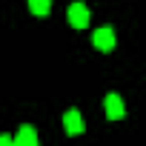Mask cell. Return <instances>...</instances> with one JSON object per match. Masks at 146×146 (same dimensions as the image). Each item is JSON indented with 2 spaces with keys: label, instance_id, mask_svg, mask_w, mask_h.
I'll return each mask as SVG.
<instances>
[{
  "label": "cell",
  "instance_id": "8992f818",
  "mask_svg": "<svg viewBox=\"0 0 146 146\" xmlns=\"http://www.w3.org/2000/svg\"><path fill=\"white\" fill-rule=\"evenodd\" d=\"M29 9H32V15L46 17V15H49V9H52V3H49V0H29Z\"/></svg>",
  "mask_w": 146,
  "mask_h": 146
},
{
  "label": "cell",
  "instance_id": "52a82bcc",
  "mask_svg": "<svg viewBox=\"0 0 146 146\" xmlns=\"http://www.w3.org/2000/svg\"><path fill=\"white\" fill-rule=\"evenodd\" d=\"M0 143H12V140H9V135H0Z\"/></svg>",
  "mask_w": 146,
  "mask_h": 146
},
{
  "label": "cell",
  "instance_id": "5b68a950",
  "mask_svg": "<svg viewBox=\"0 0 146 146\" xmlns=\"http://www.w3.org/2000/svg\"><path fill=\"white\" fill-rule=\"evenodd\" d=\"M15 143H17V146H35V143H37V132H35L32 126H23V129L15 135Z\"/></svg>",
  "mask_w": 146,
  "mask_h": 146
},
{
  "label": "cell",
  "instance_id": "7a4b0ae2",
  "mask_svg": "<svg viewBox=\"0 0 146 146\" xmlns=\"http://www.w3.org/2000/svg\"><path fill=\"white\" fill-rule=\"evenodd\" d=\"M63 126H66L69 135H80V132H83V117H80V112H78V109H69V112L63 115Z\"/></svg>",
  "mask_w": 146,
  "mask_h": 146
},
{
  "label": "cell",
  "instance_id": "3957f363",
  "mask_svg": "<svg viewBox=\"0 0 146 146\" xmlns=\"http://www.w3.org/2000/svg\"><path fill=\"white\" fill-rule=\"evenodd\" d=\"M95 46H98L100 52H109V49H115V32H112L109 26L98 29V32H95Z\"/></svg>",
  "mask_w": 146,
  "mask_h": 146
},
{
  "label": "cell",
  "instance_id": "277c9868",
  "mask_svg": "<svg viewBox=\"0 0 146 146\" xmlns=\"http://www.w3.org/2000/svg\"><path fill=\"white\" fill-rule=\"evenodd\" d=\"M123 112H126L123 98H120V95H109V98H106V117H109V120H117V117H123Z\"/></svg>",
  "mask_w": 146,
  "mask_h": 146
},
{
  "label": "cell",
  "instance_id": "6da1fadb",
  "mask_svg": "<svg viewBox=\"0 0 146 146\" xmlns=\"http://www.w3.org/2000/svg\"><path fill=\"white\" fill-rule=\"evenodd\" d=\"M69 23L75 26V29L89 26V9H86L83 3H72V6H69Z\"/></svg>",
  "mask_w": 146,
  "mask_h": 146
}]
</instances>
